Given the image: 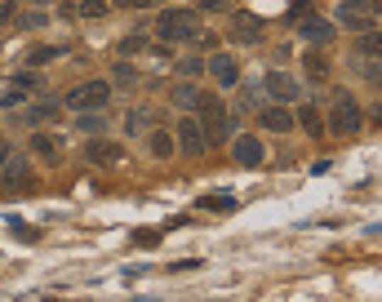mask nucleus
Instances as JSON below:
<instances>
[{
	"mask_svg": "<svg viewBox=\"0 0 382 302\" xmlns=\"http://www.w3.org/2000/svg\"><path fill=\"white\" fill-rule=\"evenodd\" d=\"M156 36L164 45H187L201 36V23H196L191 9H164V13H156Z\"/></svg>",
	"mask_w": 382,
	"mask_h": 302,
	"instance_id": "nucleus-1",
	"label": "nucleus"
},
{
	"mask_svg": "<svg viewBox=\"0 0 382 302\" xmlns=\"http://www.w3.org/2000/svg\"><path fill=\"white\" fill-rule=\"evenodd\" d=\"M196 121H201V129H205V138L209 142H218V138H227L231 133V121H227V107H223V98L218 94H196Z\"/></svg>",
	"mask_w": 382,
	"mask_h": 302,
	"instance_id": "nucleus-2",
	"label": "nucleus"
},
{
	"mask_svg": "<svg viewBox=\"0 0 382 302\" xmlns=\"http://www.w3.org/2000/svg\"><path fill=\"white\" fill-rule=\"evenodd\" d=\"M364 116H360V103L347 89L334 94V107H329V133H338V138H352V133H360Z\"/></svg>",
	"mask_w": 382,
	"mask_h": 302,
	"instance_id": "nucleus-3",
	"label": "nucleus"
},
{
	"mask_svg": "<svg viewBox=\"0 0 382 302\" xmlns=\"http://www.w3.org/2000/svg\"><path fill=\"white\" fill-rule=\"evenodd\" d=\"M111 103V80H85L67 94V107L72 111H103Z\"/></svg>",
	"mask_w": 382,
	"mask_h": 302,
	"instance_id": "nucleus-4",
	"label": "nucleus"
},
{
	"mask_svg": "<svg viewBox=\"0 0 382 302\" xmlns=\"http://www.w3.org/2000/svg\"><path fill=\"white\" fill-rule=\"evenodd\" d=\"M27 191H31V160L9 156L0 164V196H27Z\"/></svg>",
	"mask_w": 382,
	"mask_h": 302,
	"instance_id": "nucleus-5",
	"label": "nucleus"
},
{
	"mask_svg": "<svg viewBox=\"0 0 382 302\" xmlns=\"http://www.w3.org/2000/svg\"><path fill=\"white\" fill-rule=\"evenodd\" d=\"M174 147H178L187 160L205 156L209 138H205V129H201V121H196V116H182V121H178V129H174Z\"/></svg>",
	"mask_w": 382,
	"mask_h": 302,
	"instance_id": "nucleus-6",
	"label": "nucleus"
},
{
	"mask_svg": "<svg viewBox=\"0 0 382 302\" xmlns=\"http://www.w3.org/2000/svg\"><path fill=\"white\" fill-rule=\"evenodd\" d=\"M338 23L342 27H364V31H369L378 18H373V0H342V5H338Z\"/></svg>",
	"mask_w": 382,
	"mask_h": 302,
	"instance_id": "nucleus-7",
	"label": "nucleus"
},
{
	"mask_svg": "<svg viewBox=\"0 0 382 302\" xmlns=\"http://www.w3.org/2000/svg\"><path fill=\"white\" fill-rule=\"evenodd\" d=\"M298 36H303L307 45H334V36H338V27L334 23H325V18H298Z\"/></svg>",
	"mask_w": 382,
	"mask_h": 302,
	"instance_id": "nucleus-8",
	"label": "nucleus"
},
{
	"mask_svg": "<svg viewBox=\"0 0 382 302\" xmlns=\"http://www.w3.org/2000/svg\"><path fill=\"white\" fill-rule=\"evenodd\" d=\"M262 85H267V94L276 98V103H298V98H303V85H298L289 72H271Z\"/></svg>",
	"mask_w": 382,
	"mask_h": 302,
	"instance_id": "nucleus-9",
	"label": "nucleus"
},
{
	"mask_svg": "<svg viewBox=\"0 0 382 302\" xmlns=\"http://www.w3.org/2000/svg\"><path fill=\"white\" fill-rule=\"evenodd\" d=\"M209 76H213V85H218V89H231L240 80V62L231 54H213L209 58Z\"/></svg>",
	"mask_w": 382,
	"mask_h": 302,
	"instance_id": "nucleus-10",
	"label": "nucleus"
},
{
	"mask_svg": "<svg viewBox=\"0 0 382 302\" xmlns=\"http://www.w3.org/2000/svg\"><path fill=\"white\" fill-rule=\"evenodd\" d=\"M231 156H236V164H245V169H254V164H262V142L254 138V133H240L236 142H231Z\"/></svg>",
	"mask_w": 382,
	"mask_h": 302,
	"instance_id": "nucleus-11",
	"label": "nucleus"
},
{
	"mask_svg": "<svg viewBox=\"0 0 382 302\" xmlns=\"http://www.w3.org/2000/svg\"><path fill=\"white\" fill-rule=\"evenodd\" d=\"M231 36L236 40H258L262 36V18H254V13H231Z\"/></svg>",
	"mask_w": 382,
	"mask_h": 302,
	"instance_id": "nucleus-12",
	"label": "nucleus"
},
{
	"mask_svg": "<svg viewBox=\"0 0 382 302\" xmlns=\"http://www.w3.org/2000/svg\"><path fill=\"white\" fill-rule=\"evenodd\" d=\"M258 125H262V129H271V133H285V129L293 125V116H289V107H285V103H276V107H262Z\"/></svg>",
	"mask_w": 382,
	"mask_h": 302,
	"instance_id": "nucleus-13",
	"label": "nucleus"
},
{
	"mask_svg": "<svg viewBox=\"0 0 382 302\" xmlns=\"http://www.w3.org/2000/svg\"><path fill=\"white\" fill-rule=\"evenodd\" d=\"M58 151H62V142L54 138V133H31V156H45V160H58Z\"/></svg>",
	"mask_w": 382,
	"mask_h": 302,
	"instance_id": "nucleus-14",
	"label": "nucleus"
},
{
	"mask_svg": "<svg viewBox=\"0 0 382 302\" xmlns=\"http://www.w3.org/2000/svg\"><path fill=\"white\" fill-rule=\"evenodd\" d=\"M307 80H311V85L329 80V54H320V49H307Z\"/></svg>",
	"mask_w": 382,
	"mask_h": 302,
	"instance_id": "nucleus-15",
	"label": "nucleus"
},
{
	"mask_svg": "<svg viewBox=\"0 0 382 302\" xmlns=\"http://www.w3.org/2000/svg\"><path fill=\"white\" fill-rule=\"evenodd\" d=\"M120 156H125L120 142H89V160H94V164H116Z\"/></svg>",
	"mask_w": 382,
	"mask_h": 302,
	"instance_id": "nucleus-16",
	"label": "nucleus"
},
{
	"mask_svg": "<svg viewBox=\"0 0 382 302\" xmlns=\"http://www.w3.org/2000/svg\"><path fill=\"white\" fill-rule=\"evenodd\" d=\"M45 121H54V103H36L23 111V125H31V129H40Z\"/></svg>",
	"mask_w": 382,
	"mask_h": 302,
	"instance_id": "nucleus-17",
	"label": "nucleus"
},
{
	"mask_svg": "<svg viewBox=\"0 0 382 302\" xmlns=\"http://www.w3.org/2000/svg\"><path fill=\"white\" fill-rule=\"evenodd\" d=\"M152 156L156 160H169L174 156V133H152Z\"/></svg>",
	"mask_w": 382,
	"mask_h": 302,
	"instance_id": "nucleus-18",
	"label": "nucleus"
},
{
	"mask_svg": "<svg viewBox=\"0 0 382 302\" xmlns=\"http://www.w3.org/2000/svg\"><path fill=\"white\" fill-rule=\"evenodd\" d=\"M103 125H107L103 111H80V116H76V129H85V133H98Z\"/></svg>",
	"mask_w": 382,
	"mask_h": 302,
	"instance_id": "nucleus-19",
	"label": "nucleus"
},
{
	"mask_svg": "<svg viewBox=\"0 0 382 302\" xmlns=\"http://www.w3.org/2000/svg\"><path fill=\"white\" fill-rule=\"evenodd\" d=\"M76 13H80V18H103V13H107V0H80Z\"/></svg>",
	"mask_w": 382,
	"mask_h": 302,
	"instance_id": "nucleus-20",
	"label": "nucleus"
},
{
	"mask_svg": "<svg viewBox=\"0 0 382 302\" xmlns=\"http://www.w3.org/2000/svg\"><path fill=\"white\" fill-rule=\"evenodd\" d=\"M196 94H201L196 85H178V89H174V103H178L182 111H191V107H196Z\"/></svg>",
	"mask_w": 382,
	"mask_h": 302,
	"instance_id": "nucleus-21",
	"label": "nucleus"
},
{
	"mask_svg": "<svg viewBox=\"0 0 382 302\" xmlns=\"http://www.w3.org/2000/svg\"><path fill=\"white\" fill-rule=\"evenodd\" d=\"M111 80H116V85H134V80H138V72H134L129 62H116V67H111Z\"/></svg>",
	"mask_w": 382,
	"mask_h": 302,
	"instance_id": "nucleus-22",
	"label": "nucleus"
},
{
	"mask_svg": "<svg viewBox=\"0 0 382 302\" xmlns=\"http://www.w3.org/2000/svg\"><path fill=\"white\" fill-rule=\"evenodd\" d=\"M147 129V111H129L125 116V133H142Z\"/></svg>",
	"mask_w": 382,
	"mask_h": 302,
	"instance_id": "nucleus-23",
	"label": "nucleus"
},
{
	"mask_svg": "<svg viewBox=\"0 0 382 302\" xmlns=\"http://www.w3.org/2000/svg\"><path fill=\"white\" fill-rule=\"evenodd\" d=\"M298 121H303L311 133H320V129H325V125H320V116H315V107H303V111H298Z\"/></svg>",
	"mask_w": 382,
	"mask_h": 302,
	"instance_id": "nucleus-24",
	"label": "nucleus"
},
{
	"mask_svg": "<svg viewBox=\"0 0 382 302\" xmlns=\"http://www.w3.org/2000/svg\"><path fill=\"white\" fill-rule=\"evenodd\" d=\"M58 54H62L58 45H54V49H31V58H27V62H31V67H40V62H49V58H58Z\"/></svg>",
	"mask_w": 382,
	"mask_h": 302,
	"instance_id": "nucleus-25",
	"label": "nucleus"
},
{
	"mask_svg": "<svg viewBox=\"0 0 382 302\" xmlns=\"http://www.w3.org/2000/svg\"><path fill=\"white\" fill-rule=\"evenodd\" d=\"M13 85H18V89L27 94V89H40V85H45V80H36V76H31V72H18V76H13Z\"/></svg>",
	"mask_w": 382,
	"mask_h": 302,
	"instance_id": "nucleus-26",
	"label": "nucleus"
},
{
	"mask_svg": "<svg viewBox=\"0 0 382 302\" xmlns=\"http://www.w3.org/2000/svg\"><path fill=\"white\" fill-rule=\"evenodd\" d=\"M360 54H364V58H378V31H373V27H369V36L360 40Z\"/></svg>",
	"mask_w": 382,
	"mask_h": 302,
	"instance_id": "nucleus-27",
	"label": "nucleus"
},
{
	"mask_svg": "<svg viewBox=\"0 0 382 302\" xmlns=\"http://www.w3.org/2000/svg\"><path fill=\"white\" fill-rule=\"evenodd\" d=\"M307 13H311V0H293V9H289V18L298 23V18H307Z\"/></svg>",
	"mask_w": 382,
	"mask_h": 302,
	"instance_id": "nucleus-28",
	"label": "nucleus"
},
{
	"mask_svg": "<svg viewBox=\"0 0 382 302\" xmlns=\"http://www.w3.org/2000/svg\"><path fill=\"white\" fill-rule=\"evenodd\" d=\"M378 76H382V72H378V58H364V80L378 85Z\"/></svg>",
	"mask_w": 382,
	"mask_h": 302,
	"instance_id": "nucleus-29",
	"label": "nucleus"
},
{
	"mask_svg": "<svg viewBox=\"0 0 382 302\" xmlns=\"http://www.w3.org/2000/svg\"><path fill=\"white\" fill-rule=\"evenodd\" d=\"M205 209H231V196H209Z\"/></svg>",
	"mask_w": 382,
	"mask_h": 302,
	"instance_id": "nucleus-30",
	"label": "nucleus"
},
{
	"mask_svg": "<svg viewBox=\"0 0 382 302\" xmlns=\"http://www.w3.org/2000/svg\"><path fill=\"white\" fill-rule=\"evenodd\" d=\"M45 23H49V13H40V9H36V13H27V18H23V27H45Z\"/></svg>",
	"mask_w": 382,
	"mask_h": 302,
	"instance_id": "nucleus-31",
	"label": "nucleus"
},
{
	"mask_svg": "<svg viewBox=\"0 0 382 302\" xmlns=\"http://www.w3.org/2000/svg\"><path fill=\"white\" fill-rule=\"evenodd\" d=\"M13 13H18L13 5H0V27H9V23H13Z\"/></svg>",
	"mask_w": 382,
	"mask_h": 302,
	"instance_id": "nucleus-32",
	"label": "nucleus"
},
{
	"mask_svg": "<svg viewBox=\"0 0 382 302\" xmlns=\"http://www.w3.org/2000/svg\"><path fill=\"white\" fill-rule=\"evenodd\" d=\"M205 9H209V13H223L227 5H223V0H205Z\"/></svg>",
	"mask_w": 382,
	"mask_h": 302,
	"instance_id": "nucleus-33",
	"label": "nucleus"
},
{
	"mask_svg": "<svg viewBox=\"0 0 382 302\" xmlns=\"http://www.w3.org/2000/svg\"><path fill=\"white\" fill-rule=\"evenodd\" d=\"M9 156H13V151H9V142H0V164H5Z\"/></svg>",
	"mask_w": 382,
	"mask_h": 302,
	"instance_id": "nucleus-34",
	"label": "nucleus"
},
{
	"mask_svg": "<svg viewBox=\"0 0 382 302\" xmlns=\"http://www.w3.org/2000/svg\"><path fill=\"white\" fill-rule=\"evenodd\" d=\"M134 5H142V9H147V5H160V0H134Z\"/></svg>",
	"mask_w": 382,
	"mask_h": 302,
	"instance_id": "nucleus-35",
	"label": "nucleus"
}]
</instances>
